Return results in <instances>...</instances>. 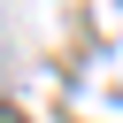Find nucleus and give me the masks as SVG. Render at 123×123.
<instances>
[{"label": "nucleus", "mask_w": 123, "mask_h": 123, "mask_svg": "<svg viewBox=\"0 0 123 123\" xmlns=\"http://www.w3.org/2000/svg\"><path fill=\"white\" fill-rule=\"evenodd\" d=\"M0 123H23V115H15V108H0Z\"/></svg>", "instance_id": "nucleus-1"}]
</instances>
